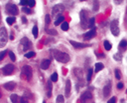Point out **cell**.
I'll use <instances>...</instances> for the list:
<instances>
[{"label":"cell","instance_id":"1","mask_svg":"<svg viewBox=\"0 0 127 103\" xmlns=\"http://www.w3.org/2000/svg\"><path fill=\"white\" fill-rule=\"evenodd\" d=\"M54 57L57 61L61 63H67L70 61V55L66 52H62L60 50H54Z\"/></svg>","mask_w":127,"mask_h":103},{"label":"cell","instance_id":"2","mask_svg":"<svg viewBox=\"0 0 127 103\" xmlns=\"http://www.w3.org/2000/svg\"><path fill=\"white\" fill-rule=\"evenodd\" d=\"M79 18H80V24H81L82 28H87V27H90L89 16H88V13H87V11L84 10V9H82V10L80 11Z\"/></svg>","mask_w":127,"mask_h":103},{"label":"cell","instance_id":"3","mask_svg":"<svg viewBox=\"0 0 127 103\" xmlns=\"http://www.w3.org/2000/svg\"><path fill=\"white\" fill-rule=\"evenodd\" d=\"M7 40H8L7 30L5 29V27H1V30H0V46L4 47L7 43Z\"/></svg>","mask_w":127,"mask_h":103},{"label":"cell","instance_id":"4","mask_svg":"<svg viewBox=\"0 0 127 103\" xmlns=\"http://www.w3.org/2000/svg\"><path fill=\"white\" fill-rule=\"evenodd\" d=\"M80 103H94L92 101V94L90 91H86L80 96Z\"/></svg>","mask_w":127,"mask_h":103},{"label":"cell","instance_id":"5","mask_svg":"<svg viewBox=\"0 0 127 103\" xmlns=\"http://www.w3.org/2000/svg\"><path fill=\"white\" fill-rule=\"evenodd\" d=\"M110 31H111V33L113 34L114 36H118L119 35V32H120V30H119V25H118V20H112V22H111V24H110Z\"/></svg>","mask_w":127,"mask_h":103},{"label":"cell","instance_id":"6","mask_svg":"<svg viewBox=\"0 0 127 103\" xmlns=\"http://www.w3.org/2000/svg\"><path fill=\"white\" fill-rule=\"evenodd\" d=\"M6 11H7V13H9V14L15 16V15L18 14L19 9H18V7H17L15 4L8 3V4H6Z\"/></svg>","mask_w":127,"mask_h":103},{"label":"cell","instance_id":"7","mask_svg":"<svg viewBox=\"0 0 127 103\" xmlns=\"http://www.w3.org/2000/svg\"><path fill=\"white\" fill-rule=\"evenodd\" d=\"M22 73L25 75V77H26L27 80H31L32 75H33V71H32V68H31L29 65L23 66V68H22Z\"/></svg>","mask_w":127,"mask_h":103},{"label":"cell","instance_id":"8","mask_svg":"<svg viewBox=\"0 0 127 103\" xmlns=\"http://www.w3.org/2000/svg\"><path fill=\"white\" fill-rule=\"evenodd\" d=\"M14 71V65L13 64H7L2 68V72L4 75H11Z\"/></svg>","mask_w":127,"mask_h":103},{"label":"cell","instance_id":"9","mask_svg":"<svg viewBox=\"0 0 127 103\" xmlns=\"http://www.w3.org/2000/svg\"><path fill=\"white\" fill-rule=\"evenodd\" d=\"M64 10H65V7H64L62 4H58V5H56V6H54V7H53L52 12H53V15H54V16L59 17V16H60L59 14H61Z\"/></svg>","mask_w":127,"mask_h":103},{"label":"cell","instance_id":"10","mask_svg":"<svg viewBox=\"0 0 127 103\" xmlns=\"http://www.w3.org/2000/svg\"><path fill=\"white\" fill-rule=\"evenodd\" d=\"M110 92H111V82L108 81L107 84L104 85V87H103V96H104V98L108 97Z\"/></svg>","mask_w":127,"mask_h":103},{"label":"cell","instance_id":"11","mask_svg":"<svg viewBox=\"0 0 127 103\" xmlns=\"http://www.w3.org/2000/svg\"><path fill=\"white\" fill-rule=\"evenodd\" d=\"M16 82H14V81H9V82H6V83H4V85H3V87L6 89V90H9V91H13L15 88H16Z\"/></svg>","mask_w":127,"mask_h":103},{"label":"cell","instance_id":"12","mask_svg":"<svg viewBox=\"0 0 127 103\" xmlns=\"http://www.w3.org/2000/svg\"><path fill=\"white\" fill-rule=\"evenodd\" d=\"M95 33H96V30H95V28H92L91 31H89V32H87L86 34H84L83 38L86 39V40H88V39H91V38H92V37L95 35Z\"/></svg>","mask_w":127,"mask_h":103},{"label":"cell","instance_id":"13","mask_svg":"<svg viewBox=\"0 0 127 103\" xmlns=\"http://www.w3.org/2000/svg\"><path fill=\"white\" fill-rule=\"evenodd\" d=\"M21 43H22V45H23V47H24V50H28V49L31 47V42H30V40H29L27 37L22 38Z\"/></svg>","mask_w":127,"mask_h":103},{"label":"cell","instance_id":"14","mask_svg":"<svg viewBox=\"0 0 127 103\" xmlns=\"http://www.w3.org/2000/svg\"><path fill=\"white\" fill-rule=\"evenodd\" d=\"M70 42L74 48H86L89 46V44H84V43H80V42H76V41H73V40H71Z\"/></svg>","mask_w":127,"mask_h":103},{"label":"cell","instance_id":"15","mask_svg":"<svg viewBox=\"0 0 127 103\" xmlns=\"http://www.w3.org/2000/svg\"><path fill=\"white\" fill-rule=\"evenodd\" d=\"M50 64H51V61L49 59H44L41 63V68L42 69H44V70H46L50 67Z\"/></svg>","mask_w":127,"mask_h":103},{"label":"cell","instance_id":"16","mask_svg":"<svg viewBox=\"0 0 127 103\" xmlns=\"http://www.w3.org/2000/svg\"><path fill=\"white\" fill-rule=\"evenodd\" d=\"M71 95V81L67 80L66 82V97H69Z\"/></svg>","mask_w":127,"mask_h":103},{"label":"cell","instance_id":"17","mask_svg":"<svg viewBox=\"0 0 127 103\" xmlns=\"http://www.w3.org/2000/svg\"><path fill=\"white\" fill-rule=\"evenodd\" d=\"M52 88H53V85H52V82L51 81H48V84H47V96L48 97H51L52 96Z\"/></svg>","mask_w":127,"mask_h":103},{"label":"cell","instance_id":"18","mask_svg":"<svg viewBox=\"0 0 127 103\" xmlns=\"http://www.w3.org/2000/svg\"><path fill=\"white\" fill-rule=\"evenodd\" d=\"M63 22H65V17H64L63 15H60L59 17H57V18H56V21H55V25H56V26H58V25L62 24Z\"/></svg>","mask_w":127,"mask_h":103},{"label":"cell","instance_id":"19","mask_svg":"<svg viewBox=\"0 0 127 103\" xmlns=\"http://www.w3.org/2000/svg\"><path fill=\"white\" fill-rule=\"evenodd\" d=\"M103 68H104V66H103V64L102 63H96L95 64V68H94V71L95 72H99L100 70H102L103 69Z\"/></svg>","mask_w":127,"mask_h":103},{"label":"cell","instance_id":"20","mask_svg":"<svg viewBox=\"0 0 127 103\" xmlns=\"http://www.w3.org/2000/svg\"><path fill=\"white\" fill-rule=\"evenodd\" d=\"M10 100H11L12 103H18V101H19V96H18L17 94H12V95L10 96Z\"/></svg>","mask_w":127,"mask_h":103},{"label":"cell","instance_id":"21","mask_svg":"<svg viewBox=\"0 0 127 103\" xmlns=\"http://www.w3.org/2000/svg\"><path fill=\"white\" fill-rule=\"evenodd\" d=\"M61 28H62V30L63 31H68L69 30V23L68 22H63L62 24H61Z\"/></svg>","mask_w":127,"mask_h":103},{"label":"cell","instance_id":"22","mask_svg":"<svg viewBox=\"0 0 127 103\" xmlns=\"http://www.w3.org/2000/svg\"><path fill=\"white\" fill-rule=\"evenodd\" d=\"M103 45H104L105 50H107V51H108V50H110V49H111V47H112V46H111V44H110V42H109L108 40H105V41L103 42Z\"/></svg>","mask_w":127,"mask_h":103},{"label":"cell","instance_id":"23","mask_svg":"<svg viewBox=\"0 0 127 103\" xmlns=\"http://www.w3.org/2000/svg\"><path fill=\"white\" fill-rule=\"evenodd\" d=\"M56 103H65V97L63 95H59L56 99Z\"/></svg>","mask_w":127,"mask_h":103},{"label":"cell","instance_id":"24","mask_svg":"<svg viewBox=\"0 0 127 103\" xmlns=\"http://www.w3.org/2000/svg\"><path fill=\"white\" fill-rule=\"evenodd\" d=\"M15 20H16V18L14 17V16H12V17H8L7 19H6V22L8 23V24H10V25H12L14 22H15Z\"/></svg>","mask_w":127,"mask_h":103},{"label":"cell","instance_id":"25","mask_svg":"<svg viewBox=\"0 0 127 103\" xmlns=\"http://www.w3.org/2000/svg\"><path fill=\"white\" fill-rule=\"evenodd\" d=\"M58 73L57 72H54L53 74H52V76H51V81H53V82H57V80H58Z\"/></svg>","mask_w":127,"mask_h":103},{"label":"cell","instance_id":"26","mask_svg":"<svg viewBox=\"0 0 127 103\" xmlns=\"http://www.w3.org/2000/svg\"><path fill=\"white\" fill-rule=\"evenodd\" d=\"M127 46V41L125 39H122L119 43V48H125Z\"/></svg>","mask_w":127,"mask_h":103},{"label":"cell","instance_id":"27","mask_svg":"<svg viewBox=\"0 0 127 103\" xmlns=\"http://www.w3.org/2000/svg\"><path fill=\"white\" fill-rule=\"evenodd\" d=\"M91 75H92V69H91V68H90L89 71H88V75H87V80H88L89 82H90L91 79Z\"/></svg>","mask_w":127,"mask_h":103},{"label":"cell","instance_id":"28","mask_svg":"<svg viewBox=\"0 0 127 103\" xmlns=\"http://www.w3.org/2000/svg\"><path fill=\"white\" fill-rule=\"evenodd\" d=\"M32 33H33V35H34V37H35V38H37V37H38V27H37V26H34V27H33V29H32Z\"/></svg>","mask_w":127,"mask_h":103},{"label":"cell","instance_id":"29","mask_svg":"<svg viewBox=\"0 0 127 103\" xmlns=\"http://www.w3.org/2000/svg\"><path fill=\"white\" fill-rule=\"evenodd\" d=\"M36 55V53L34 52V51H30V52H27L26 54H25V57L26 58H32V57H34Z\"/></svg>","mask_w":127,"mask_h":103},{"label":"cell","instance_id":"30","mask_svg":"<svg viewBox=\"0 0 127 103\" xmlns=\"http://www.w3.org/2000/svg\"><path fill=\"white\" fill-rule=\"evenodd\" d=\"M45 22H46V25H49V24H50V22H51V17H50L49 14L46 15V17H45Z\"/></svg>","mask_w":127,"mask_h":103},{"label":"cell","instance_id":"31","mask_svg":"<svg viewBox=\"0 0 127 103\" xmlns=\"http://www.w3.org/2000/svg\"><path fill=\"white\" fill-rule=\"evenodd\" d=\"M9 56H10V59H11L12 61H15V60H16V56H15V54H14L12 51H9Z\"/></svg>","mask_w":127,"mask_h":103},{"label":"cell","instance_id":"32","mask_svg":"<svg viewBox=\"0 0 127 103\" xmlns=\"http://www.w3.org/2000/svg\"><path fill=\"white\" fill-rule=\"evenodd\" d=\"M121 57H122V55H121L120 53H116V54L114 55V59H115L116 61H120V60H121Z\"/></svg>","mask_w":127,"mask_h":103},{"label":"cell","instance_id":"33","mask_svg":"<svg viewBox=\"0 0 127 103\" xmlns=\"http://www.w3.org/2000/svg\"><path fill=\"white\" fill-rule=\"evenodd\" d=\"M115 77L117 79H120L121 78V72L118 70V69H115Z\"/></svg>","mask_w":127,"mask_h":103},{"label":"cell","instance_id":"34","mask_svg":"<svg viewBox=\"0 0 127 103\" xmlns=\"http://www.w3.org/2000/svg\"><path fill=\"white\" fill-rule=\"evenodd\" d=\"M47 32H48L49 34H52V35H58V32H57L56 30H54V29H49Z\"/></svg>","mask_w":127,"mask_h":103},{"label":"cell","instance_id":"35","mask_svg":"<svg viewBox=\"0 0 127 103\" xmlns=\"http://www.w3.org/2000/svg\"><path fill=\"white\" fill-rule=\"evenodd\" d=\"M20 4H21V5H23V6H25V5H29V1H28V0H21V1H20Z\"/></svg>","mask_w":127,"mask_h":103},{"label":"cell","instance_id":"36","mask_svg":"<svg viewBox=\"0 0 127 103\" xmlns=\"http://www.w3.org/2000/svg\"><path fill=\"white\" fill-rule=\"evenodd\" d=\"M94 26V18H91L90 19V27H93Z\"/></svg>","mask_w":127,"mask_h":103},{"label":"cell","instance_id":"37","mask_svg":"<svg viewBox=\"0 0 127 103\" xmlns=\"http://www.w3.org/2000/svg\"><path fill=\"white\" fill-rule=\"evenodd\" d=\"M23 11H24V13H27V14H31V10H30V8L24 7V8H23Z\"/></svg>","mask_w":127,"mask_h":103},{"label":"cell","instance_id":"38","mask_svg":"<svg viewBox=\"0 0 127 103\" xmlns=\"http://www.w3.org/2000/svg\"><path fill=\"white\" fill-rule=\"evenodd\" d=\"M107 103H116V97H112V98H110L109 100H108V102Z\"/></svg>","mask_w":127,"mask_h":103},{"label":"cell","instance_id":"39","mask_svg":"<svg viewBox=\"0 0 127 103\" xmlns=\"http://www.w3.org/2000/svg\"><path fill=\"white\" fill-rule=\"evenodd\" d=\"M35 4H36V1H35V0H30V1H29V6H30V7L35 6Z\"/></svg>","mask_w":127,"mask_h":103},{"label":"cell","instance_id":"40","mask_svg":"<svg viewBox=\"0 0 127 103\" xmlns=\"http://www.w3.org/2000/svg\"><path fill=\"white\" fill-rule=\"evenodd\" d=\"M93 10L94 11H97L98 10V2H94V4H93Z\"/></svg>","mask_w":127,"mask_h":103},{"label":"cell","instance_id":"41","mask_svg":"<svg viewBox=\"0 0 127 103\" xmlns=\"http://www.w3.org/2000/svg\"><path fill=\"white\" fill-rule=\"evenodd\" d=\"M20 103H29V102H28V100H27L26 97H22L20 99Z\"/></svg>","mask_w":127,"mask_h":103},{"label":"cell","instance_id":"42","mask_svg":"<svg viewBox=\"0 0 127 103\" xmlns=\"http://www.w3.org/2000/svg\"><path fill=\"white\" fill-rule=\"evenodd\" d=\"M117 88H118V89L123 88V83H122V82H119V83L117 84Z\"/></svg>","mask_w":127,"mask_h":103},{"label":"cell","instance_id":"43","mask_svg":"<svg viewBox=\"0 0 127 103\" xmlns=\"http://www.w3.org/2000/svg\"><path fill=\"white\" fill-rule=\"evenodd\" d=\"M5 54H6V51H3V52L1 53V56H0V59L2 60V59L4 58V56H5Z\"/></svg>","mask_w":127,"mask_h":103},{"label":"cell","instance_id":"44","mask_svg":"<svg viewBox=\"0 0 127 103\" xmlns=\"http://www.w3.org/2000/svg\"><path fill=\"white\" fill-rule=\"evenodd\" d=\"M22 22H23V23H26V22H27V19H26V17H25V16H23V17H22Z\"/></svg>","mask_w":127,"mask_h":103},{"label":"cell","instance_id":"45","mask_svg":"<svg viewBox=\"0 0 127 103\" xmlns=\"http://www.w3.org/2000/svg\"><path fill=\"white\" fill-rule=\"evenodd\" d=\"M126 93H127V90H126Z\"/></svg>","mask_w":127,"mask_h":103}]
</instances>
